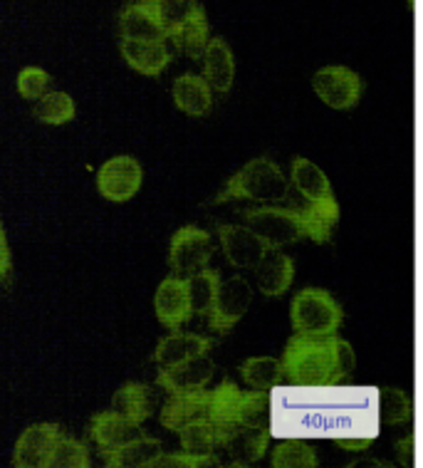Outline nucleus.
<instances>
[{
    "label": "nucleus",
    "instance_id": "nucleus-1",
    "mask_svg": "<svg viewBox=\"0 0 423 468\" xmlns=\"http://www.w3.org/2000/svg\"><path fill=\"white\" fill-rule=\"evenodd\" d=\"M354 349L334 335H292L282 352V372L295 387H334L354 369Z\"/></svg>",
    "mask_w": 423,
    "mask_h": 468
},
{
    "label": "nucleus",
    "instance_id": "nucleus-2",
    "mask_svg": "<svg viewBox=\"0 0 423 468\" xmlns=\"http://www.w3.org/2000/svg\"><path fill=\"white\" fill-rule=\"evenodd\" d=\"M290 181L297 188L302 206H297L305 239L314 243H330L332 230L339 223V204L327 174L305 156H295L290 166Z\"/></svg>",
    "mask_w": 423,
    "mask_h": 468
},
{
    "label": "nucleus",
    "instance_id": "nucleus-3",
    "mask_svg": "<svg viewBox=\"0 0 423 468\" xmlns=\"http://www.w3.org/2000/svg\"><path fill=\"white\" fill-rule=\"evenodd\" d=\"M290 179H285V171L268 156H258L248 162L243 169H238L230 176L213 204H226V201H255L263 206H278L288 201Z\"/></svg>",
    "mask_w": 423,
    "mask_h": 468
},
{
    "label": "nucleus",
    "instance_id": "nucleus-4",
    "mask_svg": "<svg viewBox=\"0 0 423 468\" xmlns=\"http://www.w3.org/2000/svg\"><path fill=\"white\" fill-rule=\"evenodd\" d=\"M290 323L297 335H334L344 323V310L327 290L305 288L292 298Z\"/></svg>",
    "mask_w": 423,
    "mask_h": 468
},
{
    "label": "nucleus",
    "instance_id": "nucleus-5",
    "mask_svg": "<svg viewBox=\"0 0 423 468\" xmlns=\"http://www.w3.org/2000/svg\"><path fill=\"white\" fill-rule=\"evenodd\" d=\"M243 218H246V226H250L268 243V248H282L305 239V229H302L297 206L292 208H285V206L248 208Z\"/></svg>",
    "mask_w": 423,
    "mask_h": 468
},
{
    "label": "nucleus",
    "instance_id": "nucleus-6",
    "mask_svg": "<svg viewBox=\"0 0 423 468\" xmlns=\"http://www.w3.org/2000/svg\"><path fill=\"white\" fill-rule=\"evenodd\" d=\"M213 258L211 233L198 226H184L169 243V268L178 278H191L208 268Z\"/></svg>",
    "mask_w": 423,
    "mask_h": 468
},
{
    "label": "nucleus",
    "instance_id": "nucleus-7",
    "mask_svg": "<svg viewBox=\"0 0 423 468\" xmlns=\"http://www.w3.org/2000/svg\"><path fill=\"white\" fill-rule=\"evenodd\" d=\"M144 181L142 164L129 154L111 156L97 171V191L100 197L111 201V204H127L139 194Z\"/></svg>",
    "mask_w": 423,
    "mask_h": 468
},
{
    "label": "nucleus",
    "instance_id": "nucleus-8",
    "mask_svg": "<svg viewBox=\"0 0 423 468\" xmlns=\"http://www.w3.org/2000/svg\"><path fill=\"white\" fill-rule=\"evenodd\" d=\"M312 90L332 110H352L365 94V80L344 65H327L314 72Z\"/></svg>",
    "mask_w": 423,
    "mask_h": 468
},
{
    "label": "nucleus",
    "instance_id": "nucleus-9",
    "mask_svg": "<svg viewBox=\"0 0 423 468\" xmlns=\"http://www.w3.org/2000/svg\"><path fill=\"white\" fill-rule=\"evenodd\" d=\"M250 303H253V288H250V282L246 278L233 275L228 281L220 282L218 298H216L211 313H208L211 333L228 335L246 317Z\"/></svg>",
    "mask_w": 423,
    "mask_h": 468
},
{
    "label": "nucleus",
    "instance_id": "nucleus-10",
    "mask_svg": "<svg viewBox=\"0 0 423 468\" xmlns=\"http://www.w3.org/2000/svg\"><path fill=\"white\" fill-rule=\"evenodd\" d=\"M218 452L228 456L230 466H253L263 459L270 443L268 429H258V426H218Z\"/></svg>",
    "mask_w": 423,
    "mask_h": 468
},
{
    "label": "nucleus",
    "instance_id": "nucleus-11",
    "mask_svg": "<svg viewBox=\"0 0 423 468\" xmlns=\"http://www.w3.org/2000/svg\"><path fill=\"white\" fill-rule=\"evenodd\" d=\"M220 248L228 263L238 271H255L263 256L270 250L250 226H236V223H220L218 229Z\"/></svg>",
    "mask_w": 423,
    "mask_h": 468
},
{
    "label": "nucleus",
    "instance_id": "nucleus-12",
    "mask_svg": "<svg viewBox=\"0 0 423 468\" xmlns=\"http://www.w3.org/2000/svg\"><path fill=\"white\" fill-rule=\"evenodd\" d=\"M59 426L52 421L27 426L13 449V466L17 468H50V459L59 441Z\"/></svg>",
    "mask_w": 423,
    "mask_h": 468
},
{
    "label": "nucleus",
    "instance_id": "nucleus-13",
    "mask_svg": "<svg viewBox=\"0 0 423 468\" xmlns=\"http://www.w3.org/2000/svg\"><path fill=\"white\" fill-rule=\"evenodd\" d=\"M153 310L166 330H178L181 324H186L194 317L186 278H178V275L164 278L153 295Z\"/></svg>",
    "mask_w": 423,
    "mask_h": 468
},
{
    "label": "nucleus",
    "instance_id": "nucleus-14",
    "mask_svg": "<svg viewBox=\"0 0 423 468\" xmlns=\"http://www.w3.org/2000/svg\"><path fill=\"white\" fill-rule=\"evenodd\" d=\"M216 375V365L208 355H201V357L186 359L176 367H166V369H159L156 375V384H159L164 392L169 394H191L201 392L208 387V382Z\"/></svg>",
    "mask_w": 423,
    "mask_h": 468
},
{
    "label": "nucleus",
    "instance_id": "nucleus-15",
    "mask_svg": "<svg viewBox=\"0 0 423 468\" xmlns=\"http://www.w3.org/2000/svg\"><path fill=\"white\" fill-rule=\"evenodd\" d=\"M119 35L122 40H169L156 0H139L124 5L119 13Z\"/></svg>",
    "mask_w": 423,
    "mask_h": 468
},
{
    "label": "nucleus",
    "instance_id": "nucleus-16",
    "mask_svg": "<svg viewBox=\"0 0 423 468\" xmlns=\"http://www.w3.org/2000/svg\"><path fill=\"white\" fill-rule=\"evenodd\" d=\"M139 436H144L142 431V424H136L132 419L122 417L119 411L110 409V411H102L97 414L90 421V439L100 449V453H111L127 446V443L136 441Z\"/></svg>",
    "mask_w": 423,
    "mask_h": 468
},
{
    "label": "nucleus",
    "instance_id": "nucleus-17",
    "mask_svg": "<svg viewBox=\"0 0 423 468\" xmlns=\"http://www.w3.org/2000/svg\"><path fill=\"white\" fill-rule=\"evenodd\" d=\"M211 347V337L171 330V335H166V337L156 345V349H153L152 355V362L159 367V369H166V367H176L181 365V362H186V359L208 355Z\"/></svg>",
    "mask_w": 423,
    "mask_h": 468
},
{
    "label": "nucleus",
    "instance_id": "nucleus-18",
    "mask_svg": "<svg viewBox=\"0 0 423 468\" xmlns=\"http://www.w3.org/2000/svg\"><path fill=\"white\" fill-rule=\"evenodd\" d=\"M119 50L129 68L146 77H159L174 58L166 40H122Z\"/></svg>",
    "mask_w": 423,
    "mask_h": 468
},
{
    "label": "nucleus",
    "instance_id": "nucleus-19",
    "mask_svg": "<svg viewBox=\"0 0 423 468\" xmlns=\"http://www.w3.org/2000/svg\"><path fill=\"white\" fill-rule=\"evenodd\" d=\"M292 281H295V263L280 248H270L255 268V285L265 298L285 295Z\"/></svg>",
    "mask_w": 423,
    "mask_h": 468
},
{
    "label": "nucleus",
    "instance_id": "nucleus-20",
    "mask_svg": "<svg viewBox=\"0 0 423 468\" xmlns=\"http://www.w3.org/2000/svg\"><path fill=\"white\" fill-rule=\"evenodd\" d=\"M208 389L191 394H171V399L161 409V426L169 431H181L186 426L208 419Z\"/></svg>",
    "mask_w": 423,
    "mask_h": 468
},
{
    "label": "nucleus",
    "instance_id": "nucleus-21",
    "mask_svg": "<svg viewBox=\"0 0 423 468\" xmlns=\"http://www.w3.org/2000/svg\"><path fill=\"white\" fill-rule=\"evenodd\" d=\"M169 40L174 43L176 52L186 55L191 60H201L206 48L211 43V27H208V17H206L204 5L198 3L191 16L181 23V26L169 35Z\"/></svg>",
    "mask_w": 423,
    "mask_h": 468
},
{
    "label": "nucleus",
    "instance_id": "nucleus-22",
    "mask_svg": "<svg viewBox=\"0 0 423 468\" xmlns=\"http://www.w3.org/2000/svg\"><path fill=\"white\" fill-rule=\"evenodd\" d=\"M174 102L184 114L188 117H206L213 107V87L208 85V80L201 75H194V72H186V75L176 77L174 82Z\"/></svg>",
    "mask_w": 423,
    "mask_h": 468
},
{
    "label": "nucleus",
    "instance_id": "nucleus-23",
    "mask_svg": "<svg viewBox=\"0 0 423 468\" xmlns=\"http://www.w3.org/2000/svg\"><path fill=\"white\" fill-rule=\"evenodd\" d=\"M201 60H204V77L213 87V92H230L233 80H236V60H233L230 45L223 37H211Z\"/></svg>",
    "mask_w": 423,
    "mask_h": 468
},
{
    "label": "nucleus",
    "instance_id": "nucleus-24",
    "mask_svg": "<svg viewBox=\"0 0 423 468\" xmlns=\"http://www.w3.org/2000/svg\"><path fill=\"white\" fill-rule=\"evenodd\" d=\"M111 409L119 411L122 417L136 421V424H144L146 419L153 417V411H156V394L149 384L127 382L124 387H119L111 397Z\"/></svg>",
    "mask_w": 423,
    "mask_h": 468
},
{
    "label": "nucleus",
    "instance_id": "nucleus-25",
    "mask_svg": "<svg viewBox=\"0 0 423 468\" xmlns=\"http://www.w3.org/2000/svg\"><path fill=\"white\" fill-rule=\"evenodd\" d=\"M161 453H164V446L159 439L144 434L117 452L104 453V463L110 468H146L153 466Z\"/></svg>",
    "mask_w": 423,
    "mask_h": 468
},
{
    "label": "nucleus",
    "instance_id": "nucleus-26",
    "mask_svg": "<svg viewBox=\"0 0 423 468\" xmlns=\"http://www.w3.org/2000/svg\"><path fill=\"white\" fill-rule=\"evenodd\" d=\"M178 434H181V449L184 452L196 453V456H206V459H216L220 446L218 424L216 421H211V419L196 421V424L181 429Z\"/></svg>",
    "mask_w": 423,
    "mask_h": 468
},
{
    "label": "nucleus",
    "instance_id": "nucleus-27",
    "mask_svg": "<svg viewBox=\"0 0 423 468\" xmlns=\"http://www.w3.org/2000/svg\"><path fill=\"white\" fill-rule=\"evenodd\" d=\"M188 281V295H191V307H194V315L208 317L213 303L218 298L220 290V272L213 268H204L196 275L186 278Z\"/></svg>",
    "mask_w": 423,
    "mask_h": 468
},
{
    "label": "nucleus",
    "instance_id": "nucleus-28",
    "mask_svg": "<svg viewBox=\"0 0 423 468\" xmlns=\"http://www.w3.org/2000/svg\"><path fill=\"white\" fill-rule=\"evenodd\" d=\"M240 375L246 379L248 387L253 389H263L268 392L270 387H278L285 379L282 372V359L275 357H250L240 367Z\"/></svg>",
    "mask_w": 423,
    "mask_h": 468
},
{
    "label": "nucleus",
    "instance_id": "nucleus-29",
    "mask_svg": "<svg viewBox=\"0 0 423 468\" xmlns=\"http://www.w3.org/2000/svg\"><path fill=\"white\" fill-rule=\"evenodd\" d=\"M208 397V419L218 426L236 424L238 404H240V389L233 382H220L216 389H211Z\"/></svg>",
    "mask_w": 423,
    "mask_h": 468
},
{
    "label": "nucleus",
    "instance_id": "nucleus-30",
    "mask_svg": "<svg viewBox=\"0 0 423 468\" xmlns=\"http://www.w3.org/2000/svg\"><path fill=\"white\" fill-rule=\"evenodd\" d=\"M75 114L77 104L68 92H48L43 100H37V107H35V120L52 124V127L68 124L75 120Z\"/></svg>",
    "mask_w": 423,
    "mask_h": 468
},
{
    "label": "nucleus",
    "instance_id": "nucleus-31",
    "mask_svg": "<svg viewBox=\"0 0 423 468\" xmlns=\"http://www.w3.org/2000/svg\"><path fill=\"white\" fill-rule=\"evenodd\" d=\"M268 421H270V399H268V394L263 389H253V392L240 394L236 424L268 429Z\"/></svg>",
    "mask_w": 423,
    "mask_h": 468
},
{
    "label": "nucleus",
    "instance_id": "nucleus-32",
    "mask_svg": "<svg viewBox=\"0 0 423 468\" xmlns=\"http://www.w3.org/2000/svg\"><path fill=\"white\" fill-rule=\"evenodd\" d=\"M270 463L275 468H314L320 461L310 443L292 439V441H282L275 446Z\"/></svg>",
    "mask_w": 423,
    "mask_h": 468
},
{
    "label": "nucleus",
    "instance_id": "nucleus-33",
    "mask_svg": "<svg viewBox=\"0 0 423 468\" xmlns=\"http://www.w3.org/2000/svg\"><path fill=\"white\" fill-rule=\"evenodd\" d=\"M92 466V453L87 443L77 441L72 436H59L58 446L52 452L50 468H90Z\"/></svg>",
    "mask_w": 423,
    "mask_h": 468
},
{
    "label": "nucleus",
    "instance_id": "nucleus-34",
    "mask_svg": "<svg viewBox=\"0 0 423 468\" xmlns=\"http://www.w3.org/2000/svg\"><path fill=\"white\" fill-rule=\"evenodd\" d=\"M381 419L384 424L397 426V424H407L411 419V411H414V404H411V397L401 389H381Z\"/></svg>",
    "mask_w": 423,
    "mask_h": 468
},
{
    "label": "nucleus",
    "instance_id": "nucleus-35",
    "mask_svg": "<svg viewBox=\"0 0 423 468\" xmlns=\"http://www.w3.org/2000/svg\"><path fill=\"white\" fill-rule=\"evenodd\" d=\"M50 85L52 77L43 68H26L17 75V92L23 100H30V102L43 100L45 94L50 92Z\"/></svg>",
    "mask_w": 423,
    "mask_h": 468
},
{
    "label": "nucleus",
    "instance_id": "nucleus-36",
    "mask_svg": "<svg viewBox=\"0 0 423 468\" xmlns=\"http://www.w3.org/2000/svg\"><path fill=\"white\" fill-rule=\"evenodd\" d=\"M196 5H198V0H156V8H159L161 23L166 27V33H174L191 16Z\"/></svg>",
    "mask_w": 423,
    "mask_h": 468
},
{
    "label": "nucleus",
    "instance_id": "nucleus-37",
    "mask_svg": "<svg viewBox=\"0 0 423 468\" xmlns=\"http://www.w3.org/2000/svg\"><path fill=\"white\" fill-rule=\"evenodd\" d=\"M213 463H218V459H206V456H196V453L188 452H174L161 453L152 468H201L213 466Z\"/></svg>",
    "mask_w": 423,
    "mask_h": 468
},
{
    "label": "nucleus",
    "instance_id": "nucleus-38",
    "mask_svg": "<svg viewBox=\"0 0 423 468\" xmlns=\"http://www.w3.org/2000/svg\"><path fill=\"white\" fill-rule=\"evenodd\" d=\"M10 271H13V258H10L8 236H5V229H3V221H0V282L8 281Z\"/></svg>",
    "mask_w": 423,
    "mask_h": 468
},
{
    "label": "nucleus",
    "instance_id": "nucleus-39",
    "mask_svg": "<svg viewBox=\"0 0 423 468\" xmlns=\"http://www.w3.org/2000/svg\"><path fill=\"white\" fill-rule=\"evenodd\" d=\"M372 441L374 439H339L337 446L347 449V452H365L372 446Z\"/></svg>",
    "mask_w": 423,
    "mask_h": 468
},
{
    "label": "nucleus",
    "instance_id": "nucleus-40",
    "mask_svg": "<svg viewBox=\"0 0 423 468\" xmlns=\"http://www.w3.org/2000/svg\"><path fill=\"white\" fill-rule=\"evenodd\" d=\"M398 456H401V461H404V456H407V463H408V456H411V439L398 443Z\"/></svg>",
    "mask_w": 423,
    "mask_h": 468
}]
</instances>
